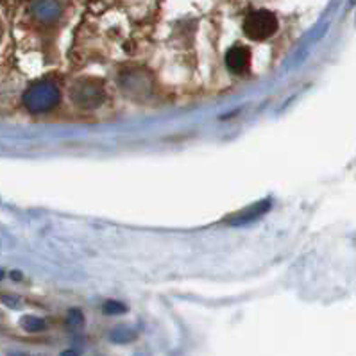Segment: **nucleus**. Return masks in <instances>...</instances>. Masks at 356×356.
Listing matches in <instances>:
<instances>
[{
    "instance_id": "f257e3e1",
    "label": "nucleus",
    "mask_w": 356,
    "mask_h": 356,
    "mask_svg": "<svg viewBox=\"0 0 356 356\" xmlns=\"http://www.w3.org/2000/svg\"><path fill=\"white\" fill-rule=\"evenodd\" d=\"M276 31L277 18L270 11H265V9L254 11L243 22V33L248 34V38L254 40V42H264V40L270 38Z\"/></svg>"
},
{
    "instance_id": "f03ea898",
    "label": "nucleus",
    "mask_w": 356,
    "mask_h": 356,
    "mask_svg": "<svg viewBox=\"0 0 356 356\" xmlns=\"http://www.w3.org/2000/svg\"><path fill=\"white\" fill-rule=\"evenodd\" d=\"M226 65L233 74H245L251 68V52L248 47L235 45L226 54Z\"/></svg>"
},
{
    "instance_id": "7ed1b4c3",
    "label": "nucleus",
    "mask_w": 356,
    "mask_h": 356,
    "mask_svg": "<svg viewBox=\"0 0 356 356\" xmlns=\"http://www.w3.org/2000/svg\"><path fill=\"white\" fill-rule=\"evenodd\" d=\"M134 337H136L134 335V331L127 330V327H117L115 331H111L109 339L113 340L115 343H126V342H131Z\"/></svg>"
},
{
    "instance_id": "20e7f679",
    "label": "nucleus",
    "mask_w": 356,
    "mask_h": 356,
    "mask_svg": "<svg viewBox=\"0 0 356 356\" xmlns=\"http://www.w3.org/2000/svg\"><path fill=\"white\" fill-rule=\"evenodd\" d=\"M24 327L27 331H43L45 330V323H43L42 318H36V317H26L22 321Z\"/></svg>"
},
{
    "instance_id": "39448f33",
    "label": "nucleus",
    "mask_w": 356,
    "mask_h": 356,
    "mask_svg": "<svg viewBox=\"0 0 356 356\" xmlns=\"http://www.w3.org/2000/svg\"><path fill=\"white\" fill-rule=\"evenodd\" d=\"M104 312L109 315H117V314H122V312H126V306L120 305V302L111 301L104 306Z\"/></svg>"
},
{
    "instance_id": "423d86ee",
    "label": "nucleus",
    "mask_w": 356,
    "mask_h": 356,
    "mask_svg": "<svg viewBox=\"0 0 356 356\" xmlns=\"http://www.w3.org/2000/svg\"><path fill=\"white\" fill-rule=\"evenodd\" d=\"M68 323L72 324V326H77V324H83V315L79 314V312H72L70 315H68Z\"/></svg>"
},
{
    "instance_id": "0eeeda50",
    "label": "nucleus",
    "mask_w": 356,
    "mask_h": 356,
    "mask_svg": "<svg viewBox=\"0 0 356 356\" xmlns=\"http://www.w3.org/2000/svg\"><path fill=\"white\" fill-rule=\"evenodd\" d=\"M61 356H79V355H77V351H65L61 353Z\"/></svg>"
},
{
    "instance_id": "6e6552de",
    "label": "nucleus",
    "mask_w": 356,
    "mask_h": 356,
    "mask_svg": "<svg viewBox=\"0 0 356 356\" xmlns=\"http://www.w3.org/2000/svg\"><path fill=\"white\" fill-rule=\"evenodd\" d=\"M13 356H33V355H13Z\"/></svg>"
}]
</instances>
